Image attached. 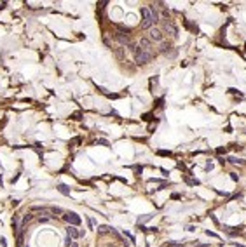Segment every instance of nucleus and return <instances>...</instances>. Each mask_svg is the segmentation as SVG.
Returning <instances> with one entry per match:
<instances>
[{
	"mask_svg": "<svg viewBox=\"0 0 246 247\" xmlns=\"http://www.w3.org/2000/svg\"><path fill=\"white\" fill-rule=\"evenodd\" d=\"M142 26L145 28V30H148V28H152V25H154V19H152V12H150V9L148 7H142Z\"/></svg>",
	"mask_w": 246,
	"mask_h": 247,
	"instance_id": "obj_1",
	"label": "nucleus"
},
{
	"mask_svg": "<svg viewBox=\"0 0 246 247\" xmlns=\"http://www.w3.org/2000/svg\"><path fill=\"white\" fill-rule=\"evenodd\" d=\"M152 59V54H148V52H145V51H142L140 47H138V51L135 52V61L138 63V64H145V63H148Z\"/></svg>",
	"mask_w": 246,
	"mask_h": 247,
	"instance_id": "obj_2",
	"label": "nucleus"
},
{
	"mask_svg": "<svg viewBox=\"0 0 246 247\" xmlns=\"http://www.w3.org/2000/svg\"><path fill=\"white\" fill-rule=\"evenodd\" d=\"M63 219L68 223L70 226H79L80 221H82V219H80V216H79V214H75V212H65Z\"/></svg>",
	"mask_w": 246,
	"mask_h": 247,
	"instance_id": "obj_3",
	"label": "nucleus"
},
{
	"mask_svg": "<svg viewBox=\"0 0 246 247\" xmlns=\"http://www.w3.org/2000/svg\"><path fill=\"white\" fill-rule=\"evenodd\" d=\"M148 40H155V42H162V31L157 28H152L148 31Z\"/></svg>",
	"mask_w": 246,
	"mask_h": 247,
	"instance_id": "obj_4",
	"label": "nucleus"
},
{
	"mask_svg": "<svg viewBox=\"0 0 246 247\" xmlns=\"http://www.w3.org/2000/svg\"><path fill=\"white\" fill-rule=\"evenodd\" d=\"M66 235L72 237V238H79V237L84 235V232H79L77 226H70V224H68V226H66Z\"/></svg>",
	"mask_w": 246,
	"mask_h": 247,
	"instance_id": "obj_5",
	"label": "nucleus"
},
{
	"mask_svg": "<svg viewBox=\"0 0 246 247\" xmlns=\"http://www.w3.org/2000/svg\"><path fill=\"white\" fill-rule=\"evenodd\" d=\"M142 51H145V52H148V54H152V44H150V40L148 38H140V46H138Z\"/></svg>",
	"mask_w": 246,
	"mask_h": 247,
	"instance_id": "obj_6",
	"label": "nucleus"
},
{
	"mask_svg": "<svg viewBox=\"0 0 246 247\" xmlns=\"http://www.w3.org/2000/svg\"><path fill=\"white\" fill-rule=\"evenodd\" d=\"M162 26H164V30H166V31H169V33H171L173 37H176V35H178V30L175 28V25L171 23V21H168V19H166V21H164V25H162Z\"/></svg>",
	"mask_w": 246,
	"mask_h": 247,
	"instance_id": "obj_7",
	"label": "nucleus"
},
{
	"mask_svg": "<svg viewBox=\"0 0 246 247\" xmlns=\"http://www.w3.org/2000/svg\"><path fill=\"white\" fill-rule=\"evenodd\" d=\"M115 38H117L121 44H129V37H127L126 33H122V31H117V33H115Z\"/></svg>",
	"mask_w": 246,
	"mask_h": 247,
	"instance_id": "obj_8",
	"label": "nucleus"
},
{
	"mask_svg": "<svg viewBox=\"0 0 246 247\" xmlns=\"http://www.w3.org/2000/svg\"><path fill=\"white\" fill-rule=\"evenodd\" d=\"M58 190H59V193H63V195H70V188L66 186V185H58Z\"/></svg>",
	"mask_w": 246,
	"mask_h": 247,
	"instance_id": "obj_9",
	"label": "nucleus"
},
{
	"mask_svg": "<svg viewBox=\"0 0 246 247\" xmlns=\"http://www.w3.org/2000/svg\"><path fill=\"white\" fill-rule=\"evenodd\" d=\"M148 9H150V12H152V19H154V25H155V23L159 21V12L155 11V7H148Z\"/></svg>",
	"mask_w": 246,
	"mask_h": 247,
	"instance_id": "obj_10",
	"label": "nucleus"
},
{
	"mask_svg": "<svg viewBox=\"0 0 246 247\" xmlns=\"http://www.w3.org/2000/svg\"><path fill=\"white\" fill-rule=\"evenodd\" d=\"M110 230H114V228L106 226V224H101V226H98V232H100V233H106V232H110Z\"/></svg>",
	"mask_w": 246,
	"mask_h": 247,
	"instance_id": "obj_11",
	"label": "nucleus"
},
{
	"mask_svg": "<svg viewBox=\"0 0 246 247\" xmlns=\"http://www.w3.org/2000/svg\"><path fill=\"white\" fill-rule=\"evenodd\" d=\"M73 244V240H72V237H68V235H66L65 237V247H70Z\"/></svg>",
	"mask_w": 246,
	"mask_h": 247,
	"instance_id": "obj_12",
	"label": "nucleus"
},
{
	"mask_svg": "<svg viewBox=\"0 0 246 247\" xmlns=\"http://www.w3.org/2000/svg\"><path fill=\"white\" fill-rule=\"evenodd\" d=\"M32 219H33V216H32V214H26V216L23 218V226H25V224H26V223H30Z\"/></svg>",
	"mask_w": 246,
	"mask_h": 247,
	"instance_id": "obj_13",
	"label": "nucleus"
},
{
	"mask_svg": "<svg viewBox=\"0 0 246 247\" xmlns=\"http://www.w3.org/2000/svg\"><path fill=\"white\" fill-rule=\"evenodd\" d=\"M51 212H53V214H63V209H59V207H51Z\"/></svg>",
	"mask_w": 246,
	"mask_h": 247,
	"instance_id": "obj_14",
	"label": "nucleus"
},
{
	"mask_svg": "<svg viewBox=\"0 0 246 247\" xmlns=\"http://www.w3.org/2000/svg\"><path fill=\"white\" fill-rule=\"evenodd\" d=\"M80 117H82V113H73V115H72L73 120H80Z\"/></svg>",
	"mask_w": 246,
	"mask_h": 247,
	"instance_id": "obj_15",
	"label": "nucleus"
},
{
	"mask_svg": "<svg viewBox=\"0 0 246 247\" xmlns=\"http://www.w3.org/2000/svg\"><path fill=\"white\" fill-rule=\"evenodd\" d=\"M38 221H40V223H49L51 218H38Z\"/></svg>",
	"mask_w": 246,
	"mask_h": 247,
	"instance_id": "obj_16",
	"label": "nucleus"
},
{
	"mask_svg": "<svg viewBox=\"0 0 246 247\" xmlns=\"http://www.w3.org/2000/svg\"><path fill=\"white\" fill-rule=\"evenodd\" d=\"M0 244H2V247H7V244H5V238H4V237L0 238Z\"/></svg>",
	"mask_w": 246,
	"mask_h": 247,
	"instance_id": "obj_17",
	"label": "nucleus"
},
{
	"mask_svg": "<svg viewBox=\"0 0 246 247\" xmlns=\"http://www.w3.org/2000/svg\"><path fill=\"white\" fill-rule=\"evenodd\" d=\"M98 143H100V145H105V146H108V141H105V139H100Z\"/></svg>",
	"mask_w": 246,
	"mask_h": 247,
	"instance_id": "obj_18",
	"label": "nucleus"
},
{
	"mask_svg": "<svg viewBox=\"0 0 246 247\" xmlns=\"http://www.w3.org/2000/svg\"><path fill=\"white\" fill-rule=\"evenodd\" d=\"M206 233H208V235H210V237H218V235H216V233H213V232H210V230H208V232H206Z\"/></svg>",
	"mask_w": 246,
	"mask_h": 247,
	"instance_id": "obj_19",
	"label": "nucleus"
},
{
	"mask_svg": "<svg viewBox=\"0 0 246 247\" xmlns=\"http://www.w3.org/2000/svg\"><path fill=\"white\" fill-rule=\"evenodd\" d=\"M72 247H79V244H75V242H73V244H72Z\"/></svg>",
	"mask_w": 246,
	"mask_h": 247,
	"instance_id": "obj_20",
	"label": "nucleus"
}]
</instances>
